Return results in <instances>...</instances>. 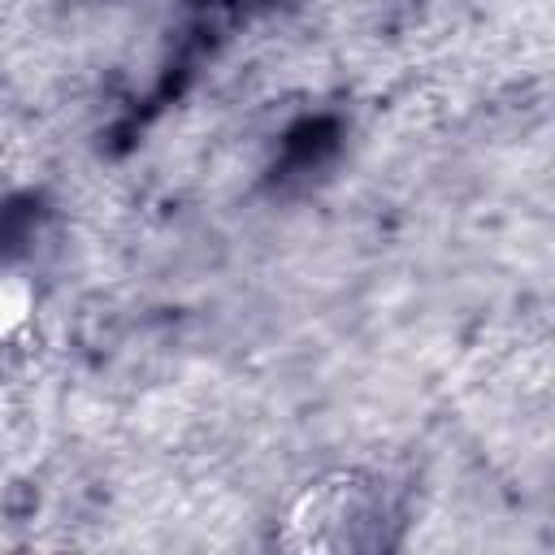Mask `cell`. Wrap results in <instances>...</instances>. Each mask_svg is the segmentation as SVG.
<instances>
[{"label": "cell", "instance_id": "cell-1", "mask_svg": "<svg viewBox=\"0 0 555 555\" xmlns=\"http://www.w3.org/2000/svg\"><path fill=\"white\" fill-rule=\"evenodd\" d=\"M30 317V286L26 282H0V334L17 330Z\"/></svg>", "mask_w": 555, "mask_h": 555}]
</instances>
